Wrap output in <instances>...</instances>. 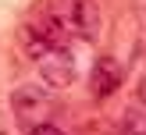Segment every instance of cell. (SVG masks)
<instances>
[{
    "label": "cell",
    "mask_w": 146,
    "mask_h": 135,
    "mask_svg": "<svg viewBox=\"0 0 146 135\" xmlns=\"http://www.w3.org/2000/svg\"><path fill=\"white\" fill-rule=\"evenodd\" d=\"M43 11L68 32V39L96 43V36H100V11H96L93 0H50Z\"/></svg>",
    "instance_id": "6da1fadb"
},
{
    "label": "cell",
    "mask_w": 146,
    "mask_h": 135,
    "mask_svg": "<svg viewBox=\"0 0 146 135\" xmlns=\"http://www.w3.org/2000/svg\"><path fill=\"white\" fill-rule=\"evenodd\" d=\"M36 68H39V78L46 89H68L71 82H75L78 68H75V57H71V50H50V53H43L39 61H36Z\"/></svg>",
    "instance_id": "7a4b0ae2"
},
{
    "label": "cell",
    "mask_w": 146,
    "mask_h": 135,
    "mask_svg": "<svg viewBox=\"0 0 146 135\" xmlns=\"http://www.w3.org/2000/svg\"><path fill=\"white\" fill-rule=\"evenodd\" d=\"M11 107H14V117H18L21 128H39L46 124V114H50V99L43 96L39 89H32V85H25V89H18L11 96Z\"/></svg>",
    "instance_id": "3957f363"
},
{
    "label": "cell",
    "mask_w": 146,
    "mask_h": 135,
    "mask_svg": "<svg viewBox=\"0 0 146 135\" xmlns=\"http://www.w3.org/2000/svg\"><path fill=\"white\" fill-rule=\"evenodd\" d=\"M121 64L114 61V57H96V64H93V75H89V85H93V96H100V99H107V96H114L118 92V85H121Z\"/></svg>",
    "instance_id": "277c9868"
},
{
    "label": "cell",
    "mask_w": 146,
    "mask_h": 135,
    "mask_svg": "<svg viewBox=\"0 0 146 135\" xmlns=\"http://www.w3.org/2000/svg\"><path fill=\"white\" fill-rule=\"evenodd\" d=\"M118 135H146V110L143 107H128V110L121 114Z\"/></svg>",
    "instance_id": "5b68a950"
},
{
    "label": "cell",
    "mask_w": 146,
    "mask_h": 135,
    "mask_svg": "<svg viewBox=\"0 0 146 135\" xmlns=\"http://www.w3.org/2000/svg\"><path fill=\"white\" fill-rule=\"evenodd\" d=\"M32 135H64L61 128L54 124V121H46V124H39V128H32Z\"/></svg>",
    "instance_id": "8992f818"
},
{
    "label": "cell",
    "mask_w": 146,
    "mask_h": 135,
    "mask_svg": "<svg viewBox=\"0 0 146 135\" xmlns=\"http://www.w3.org/2000/svg\"><path fill=\"white\" fill-rule=\"evenodd\" d=\"M139 99H143V103H146V78H143V82H139Z\"/></svg>",
    "instance_id": "52a82bcc"
}]
</instances>
